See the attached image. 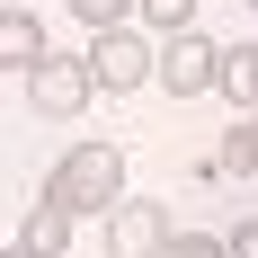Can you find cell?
I'll return each instance as SVG.
<instances>
[{"mask_svg":"<svg viewBox=\"0 0 258 258\" xmlns=\"http://www.w3.org/2000/svg\"><path fill=\"white\" fill-rule=\"evenodd\" d=\"M45 205L53 214H116L125 205V152L116 143H72V152L53 160V178H45Z\"/></svg>","mask_w":258,"mask_h":258,"instance_id":"6da1fadb","label":"cell"},{"mask_svg":"<svg viewBox=\"0 0 258 258\" xmlns=\"http://www.w3.org/2000/svg\"><path fill=\"white\" fill-rule=\"evenodd\" d=\"M89 72H98L107 98H125V89H143V80H160V53L143 27H116V36H89Z\"/></svg>","mask_w":258,"mask_h":258,"instance_id":"7a4b0ae2","label":"cell"},{"mask_svg":"<svg viewBox=\"0 0 258 258\" xmlns=\"http://www.w3.org/2000/svg\"><path fill=\"white\" fill-rule=\"evenodd\" d=\"M160 89H169V98L223 89V45H214V36H169V45H160Z\"/></svg>","mask_w":258,"mask_h":258,"instance_id":"3957f363","label":"cell"},{"mask_svg":"<svg viewBox=\"0 0 258 258\" xmlns=\"http://www.w3.org/2000/svg\"><path fill=\"white\" fill-rule=\"evenodd\" d=\"M89 98H98V72H89V53H53L45 72L27 80V107H36V116H80Z\"/></svg>","mask_w":258,"mask_h":258,"instance_id":"277c9868","label":"cell"},{"mask_svg":"<svg viewBox=\"0 0 258 258\" xmlns=\"http://www.w3.org/2000/svg\"><path fill=\"white\" fill-rule=\"evenodd\" d=\"M169 232H178V223H169L152 196H125V205L107 214V258H160Z\"/></svg>","mask_w":258,"mask_h":258,"instance_id":"5b68a950","label":"cell"},{"mask_svg":"<svg viewBox=\"0 0 258 258\" xmlns=\"http://www.w3.org/2000/svg\"><path fill=\"white\" fill-rule=\"evenodd\" d=\"M0 62H9L18 80H36V72L53 62V53H45V27H36V9H0Z\"/></svg>","mask_w":258,"mask_h":258,"instance_id":"8992f818","label":"cell"},{"mask_svg":"<svg viewBox=\"0 0 258 258\" xmlns=\"http://www.w3.org/2000/svg\"><path fill=\"white\" fill-rule=\"evenodd\" d=\"M9 249H36V258H62L72 249V214H53V205H36L18 223V240H9Z\"/></svg>","mask_w":258,"mask_h":258,"instance_id":"52a82bcc","label":"cell"},{"mask_svg":"<svg viewBox=\"0 0 258 258\" xmlns=\"http://www.w3.org/2000/svg\"><path fill=\"white\" fill-rule=\"evenodd\" d=\"M223 98H232L240 116H258V45H232V53H223Z\"/></svg>","mask_w":258,"mask_h":258,"instance_id":"ba28073f","label":"cell"},{"mask_svg":"<svg viewBox=\"0 0 258 258\" xmlns=\"http://www.w3.org/2000/svg\"><path fill=\"white\" fill-rule=\"evenodd\" d=\"M89 36H116V27H143V0H62Z\"/></svg>","mask_w":258,"mask_h":258,"instance_id":"9c48e42d","label":"cell"},{"mask_svg":"<svg viewBox=\"0 0 258 258\" xmlns=\"http://www.w3.org/2000/svg\"><path fill=\"white\" fill-rule=\"evenodd\" d=\"M214 169H232V178H249V169H258V116H240V125L223 134V160H214Z\"/></svg>","mask_w":258,"mask_h":258,"instance_id":"30bf717a","label":"cell"},{"mask_svg":"<svg viewBox=\"0 0 258 258\" xmlns=\"http://www.w3.org/2000/svg\"><path fill=\"white\" fill-rule=\"evenodd\" d=\"M143 27H160V36H196V0H143Z\"/></svg>","mask_w":258,"mask_h":258,"instance_id":"8fae6325","label":"cell"},{"mask_svg":"<svg viewBox=\"0 0 258 258\" xmlns=\"http://www.w3.org/2000/svg\"><path fill=\"white\" fill-rule=\"evenodd\" d=\"M160 258H232V240H214V232H169Z\"/></svg>","mask_w":258,"mask_h":258,"instance_id":"7c38bea8","label":"cell"},{"mask_svg":"<svg viewBox=\"0 0 258 258\" xmlns=\"http://www.w3.org/2000/svg\"><path fill=\"white\" fill-rule=\"evenodd\" d=\"M232 258H258V223H232Z\"/></svg>","mask_w":258,"mask_h":258,"instance_id":"4fadbf2b","label":"cell"},{"mask_svg":"<svg viewBox=\"0 0 258 258\" xmlns=\"http://www.w3.org/2000/svg\"><path fill=\"white\" fill-rule=\"evenodd\" d=\"M9 258H36V249H9Z\"/></svg>","mask_w":258,"mask_h":258,"instance_id":"5bb4252c","label":"cell"},{"mask_svg":"<svg viewBox=\"0 0 258 258\" xmlns=\"http://www.w3.org/2000/svg\"><path fill=\"white\" fill-rule=\"evenodd\" d=\"M249 9H258V0H249Z\"/></svg>","mask_w":258,"mask_h":258,"instance_id":"9a60e30c","label":"cell"}]
</instances>
